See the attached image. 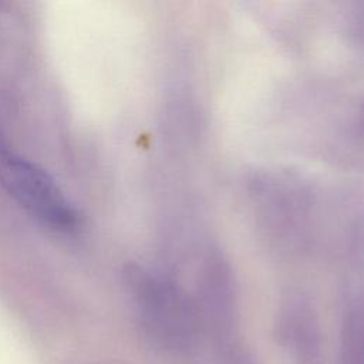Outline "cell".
Wrapping results in <instances>:
<instances>
[{
  "mask_svg": "<svg viewBox=\"0 0 364 364\" xmlns=\"http://www.w3.org/2000/svg\"><path fill=\"white\" fill-rule=\"evenodd\" d=\"M0 181L20 206L44 225L71 230L78 213L55 181L36 164L10 151L0 141Z\"/></svg>",
  "mask_w": 364,
  "mask_h": 364,
  "instance_id": "obj_1",
  "label": "cell"
}]
</instances>
